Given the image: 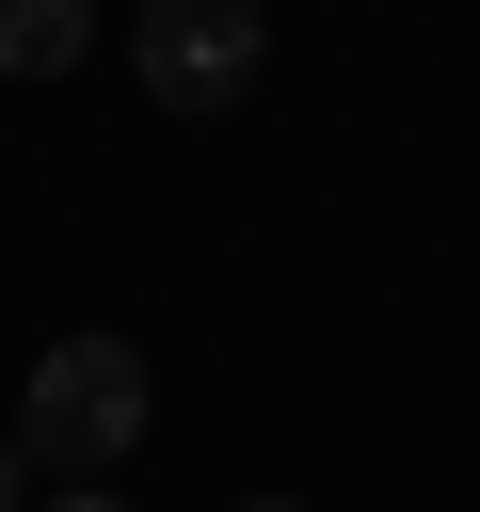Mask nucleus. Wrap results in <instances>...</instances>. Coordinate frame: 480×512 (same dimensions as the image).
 <instances>
[{
    "label": "nucleus",
    "instance_id": "obj_1",
    "mask_svg": "<svg viewBox=\"0 0 480 512\" xmlns=\"http://www.w3.org/2000/svg\"><path fill=\"white\" fill-rule=\"evenodd\" d=\"M144 416H160V384H144L128 336H48L32 384H16V448H32L48 480H112V464L144 448Z\"/></svg>",
    "mask_w": 480,
    "mask_h": 512
},
{
    "label": "nucleus",
    "instance_id": "obj_2",
    "mask_svg": "<svg viewBox=\"0 0 480 512\" xmlns=\"http://www.w3.org/2000/svg\"><path fill=\"white\" fill-rule=\"evenodd\" d=\"M128 80H144L176 128L240 112V96L272 80V0H128Z\"/></svg>",
    "mask_w": 480,
    "mask_h": 512
},
{
    "label": "nucleus",
    "instance_id": "obj_3",
    "mask_svg": "<svg viewBox=\"0 0 480 512\" xmlns=\"http://www.w3.org/2000/svg\"><path fill=\"white\" fill-rule=\"evenodd\" d=\"M96 64V0H0V80H64Z\"/></svg>",
    "mask_w": 480,
    "mask_h": 512
},
{
    "label": "nucleus",
    "instance_id": "obj_4",
    "mask_svg": "<svg viewBox=\"0 0 480 512\" xmlns=\"http://www.w3.org/2000/svg\"><path fill=\"white\" fill-rule=\"evenodd\" d=\"M32 512H128V496H112V480H48Z\"/></svg>",
    "mask_w": 480,
    "mask_h": 512
},
{
    "label": "nucleus",
    "instance_id": "obj_5",
    "mask_svg": "<svg viewBox=\"0 0 480 512\" xmlns=\"http://www.w3.org/2000/svg\"><path fill=\"white\" fill-rule=\"evenodd\" d=\"M0 512H32V448L16 432H0Z\"/></svg>",
    "mask_w": 480,
    "mask_h": 512
},
{
    "label": "nucleus",
    "instance_id": "obj_6",
    "mask_svg": "<svg viewBox=\"0 0 480 512\" xmlns=\"http://www.w3.org/2000/svg\"><path fill=\"white\" fill-rule=\"evenodd\" d=\"M240 512H304V496H240Z\"/></svg>",
    "mask_w": 480,
    "mask_h": 512
}]
</instances>
